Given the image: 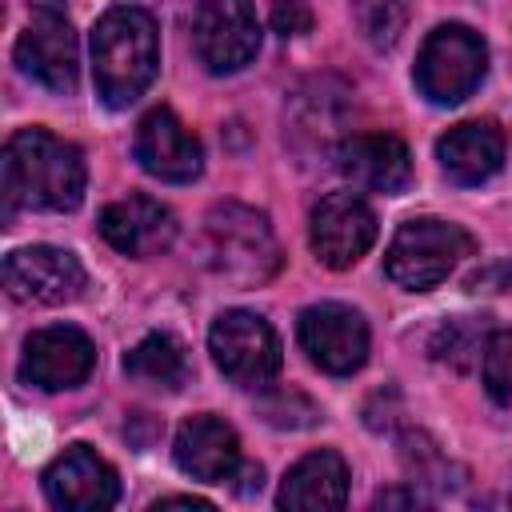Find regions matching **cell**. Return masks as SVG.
Wrapping results in <instances>:
<instances>
[{
    "instance_id": "cell-16",
    "label": "cell",
    "mask_w": 512,
    "mask_h": 512,
    "mask_svg": "<svg viewBox=\"0 0 512 512\" xmlns=\"http://www.w3.org/2000/svg\"><path fill=\"white\" fill-rule=\"evenodd\" d=\"M100 236L124 256H160L176 240V216L152 196H124L100 212Z\"/></svg>"
},
{
    "instance_id": "cell-18",
    "label": "cell",
    "mask_w": 512,
    "mask_h": 512,
    "mask_svg": "<svg viewBox=\"0 0 512 512\" xmlns=\"http://www.w3.org/2000/svg\"><path fill=\"white\" fill-rule=\"evenodd\" d=\"M436 160L444 168V176L452 184H484L500 172L504 164V136L492 120H464L452 124L440 140H436Z\"/></svg>"
},
{
    "instance_id": "cell-25",
    "label": "cell",
    "mask_w": 512,
    "mask_h": 512,
    "mask_svg": "<svg viewBox=\"0 0 512 512\" xmlns=\"http://www.w3.org/2000/svg\"><path fill=\"white\" fill-rule=\"evenodd\" d=\"M272 28H276L280 36H300V32H308V28H312V8H308V0H276V8H272Z\"/></svg>"
},
{
    "instance_id": "cell-23",
    "label": "cell",
    "mask_w": 512,
    "mask_h": 512,
    "mask_svg": "<svg viewBox=\"0 0 512 512\" xmlns=\"http://www.w3.org/2000/svg\"><path fill=\"white\" fill-rule=\"evenodd\" d=\"M480 368H484V388H488V396L500 400V404H508V400H512V328L488 332Z\"/></svg>"
},
{
    "instance_id": "cell-8",
    "label": "cell",
    "mask_w": 512,
    "mask_h": 512,
    "mask_svg": "<svg viewBox=\"0 0 512 512\" xmlns=\"http://www.w3.org/2000/svg\"><path fill=\"white\" fill-rule=\"evenodd\" d=\"M296 336L308 360L332 376H348L368 360V324L348 304L324 300L304 308L296 320Z\"/></svg>"
},
{
    "instance_id": "cell-4",
    "label": "cell",
    "mask_w": 512,
    "mask_h": 512,
    "mask_svg": "<svg viewBox=\"0 0 512 512\" xmlns=\"http://www.w3.org/2000/svg\"><path fill=\"white\" fill-rule=\"evenodd\" d=\"M472 252V236L452 224V220H436V216H416L404 220L384 252V272L392 284L408 288V292H428L440 280H448V272Z\"/></svg>"
},
{
    "instance_id": "cell-7",
    "label": "cell",
    "mask_w": 512,
    "mask_h": 512,
    "mask_svg": "<svg viewBox=\"0 0 512 512\" xmlns=\"http://www.w3.org/2000/svg\"><path fill=\"white\" fill-rule=\"evenodd\" d=\"M196 56L208 72H240L260 52V16L252 0H200L192 16Z\"/></svg>"
},
{
    "instance_id": "cell-22",
    "label": "cell",
    "mask_w": 512,
    "mask_h": 512,
    "mask_svg": "<svg viewBox=\"0 0 512 512\" xmlns=\"http://www.w3.org/2000/svg\"><path fill=\"white\" fill-rule=\"evenodd\" d=\"M480 320H484V316H456V320H448V324L440 328L432 352H436L440 360H448L452 368H468L472 360L484 356V344H488V332H484Z\"/></svg>"
},
{
    "instance_id": "cell-17",
    "label": "cell",
    "mask_w": 512,
    "mask_h": 512,
    "mask_svg": "<svg viewBox=\"0 0 512 512\" xmlns=\"http://www.w3.org/2000/svg\"><path fill=\"white\" fill-rule=\"evenodd\" d=\"M172 452H176L180 472H188L192 480H204V484H224L240 468L236 428L224 424L220 416H192V420H184L180 432H176Z\"/></svg>"
},
{
    "instance_id": "cell-10",
    "label": "cell",
    "mask_w": 512,
    "mask_h": 512,
    "mask_svg": "<svg viewBox=\"0 0 512 512\" xmlns=\"http://www.w3.org/2000/svg\"><path fill=\"white\" fill-rule=\"evenodd\" d=\"M376 240V216L356 192H332L312 208L308 244L316 260L332 272L352 268Z\"/></svg>"
},
{
    "instance_id": "cell-2",
    "label": "cell",
    "mask_w": 512,
    "mask_h": 512,
    "mask_svg": "<svg viewBox=\"0 0 512 512\" xmlns=\"http://www.w3.org/2000/svg\"><path fill=\"white\" fill-rule=\"evenodd\" d=\"M160 68V36L140 4L108 8L92 28V80L108 108H128L148 92Z\"/></svg>"
},
{
    "instance_id": "cell-12",
    "label": "cell",
    "mask_w": 512,
    "mask_h": 512,
    "mask_svg": "<svg viewBox=\"0 0 512 512\" xmlns=\"http://www.w3.org/2000/svg\"><path fill=\"white\" fill-rule=\"evenodd\" d=\"M96 368V348L92 340L72 328V324H48L36 328L24 340V356H20V376L44 392H60V388H76L92 376Z\"/></svg>"
},
{
    "instance_id": "cell-5",
    "label": "cell",
    "mask_w": 512,
    "mask_h": 512,
    "mask_svg": "<svg viewBox=\"0 0 512 512\" xmlns=\"http://www.w3.org/2000/svg\"><path fill=\"white\" fill-rule=\"evenodd\" d=\"M484 68H488V48L480 32L464 24H440L424 36L412 76L428 104L448 108L472 96V88L484 80Z\"/></svg>"
},
{
    "instance_id": "cell-26",
    "label": "cell",
    "mask_w": 512,
    "mask_h": 512,
    "mask_svg": "<svg viewBox=\"0 0 512 512\" xmlns=\"http://www.w3.org/2000/svg\"><path fill=\"white\" fill-rule=\"evenodd\" d=\"M152 508H212V504L200 500V496H164V500H156Z\"/></svg>"
},
{
    "instance_id": "cell-3",
    "label": "cell",
    "mask_w": 512,
    "mask_h": 512,
    "mask_svg": "<svg viewBox=\"0 0 512 512\" xmlns=\"http://www.w3.org/2000/svg\"><path fill=\"white\" fill-rule=\"evenodd\" d=\"M204 240L212 272L240 288H256L280 272V244L272 236V224L248 204H216L204 220Z\"/></svg>"
},
{
    "instance_id": "cell-9",
    "label": "cell",
    "mask_w": 512,
    "mask_h": 512,
    "mask_svg": "<svg viewBox=\"0 0 512 512\" xmlns=\"http://www.w3.org/2000/svg\"><path fill=\"white\" fill-rule=\"evenodd\" d=\"M4 292L16 304H68L84 292V268L68 248L32 244L4 256Z\"/></svg>"
},
{
    "instance_id": "cell-21",
    "label": "cell",
    "mask_w": 512,
    "mask_h": 512,
    "mask_svg": "<svg viewBox=\"0 0 512 512\" xmlns=\"http://www.w3.org/2000/svg\"><path fill=\"white\" fill-rule=\"evenodd\" d=\"M360 36L372 48H392L412 16V0H348Z\"/></svg>"
},
{
    "instance_id": "cell-14",
    "label": "cell",
    "mask_w": 512,
    "mask_h": 512,
    "mask_svg": "<svg viewBox=\"0 0 512 512\" xmlns=\"http://www.w3.org/2000/svg\"><path fill=\"white\" fill-rule=\"evenodd\" d=\"M16 68L36 80L48 92H72L76 88V32L64 20V12H36L32 24L20 32Z\"/></svg>"
},
{
    "instance_id": "cell-28",
    "label": "cell",
    "mask_w": 512,
    "mask_h": 512,
    "mask_svg": "<svg viewBox=\"0 0 512 512\" xmlns=\"http://www.w3.org/2000/svg\"><path fill=\"white\" fill-rule=\"evenodd\" d=\"M36 12H64V0H28Z\"/></svg>"
},
{
    "instance_id": "cell-15",
    "label": "cell",
    "mask_w": 512,
    "mask_h": 512,
    "mask_svg": "<svg viewBox=\"0 0 512 512\" xmlns=\"http://www.w3.org/2000/svg\"><path fill=\"white\" fill-rule=\"evenodd\" d=\"M332 160H336V172L364 192L396 196L412 180V156L404 140L392 132H356L332 152Z\"/></svg>"
},
{
    "instance_id": "cell-11",
    "label": "cell",
    "mask_w": 512,
    "mask_h": 512,
    "mask_svg": "<svg viewBox=\"0 0 512 512\" xmlns=\"http://www.w3.org/2000/svg\"><path fill=\"white\" fill-rule=\"evenodd\" d=\"M132 156L148 176L168 180V184H188L204 168L200 140L172 108H152L140 116L136 136H132Z\"/></svg>"
},
{
    "instance_id": "cell-19",
    "label": "cell",
    "mask_w": 512,
    "mask_h": 512,
    "mask_svg": "<svg viewBox=\"0 0 512 512\" xmlns=\"http://www.w3.org/2000/svg\"><path fill=\"white\" fill-rule=\"evenodd\" d=\"M344 500H348V464L332 448L300 456L284 472V484L276 492V504L292 512H328V508H344Z\"/></svg>"
},
{
    "instance_id": "cell-27",
    "label": "cell",
    "mask_w": 512,
    "mask_h": 512,
    "mask_svg": "<svg viewBox=\"0 0 512 512\" xmlns=\"http://www.w3.org/2000/svg\"><path fill=\"white\" fill-rule=\"evenodd\" d=\"M388 504H420V496L416 492H380L376 508H388Z\"/></svg>"
},
{
    "instance_id": "cell-13",
    "label": "cell",
    "mask_w": 512,
    "mask_h": 512,
    "mask_svg": "<svg viewBox=\"0 0 512 512\" xmlns=\"http://www.w3.org/2000/svg\"><path fill=\"white\" fill-rule=\"evenodd\" d=\"M44 496L64 512H100L120 500V480L104 456L72 444L44 468Z\"/></svg>"
},
{
    "instance_id": "cell-1",
    "label": "cell",
    "mask_w": 512,
    "mask_h": 512,
    "mask_svg": "<svg viewBox=\"0 0 512 512\" xmlns=\"http://www.w3.org/2000/svg\"><path fill=\"white\" fill-rule=\"evenodd\" d=\"M4 208L72 212L84 200V156L48 128H20L4 144Z\"/></svg>"
},
{
    "instance_id": "cell-6",
    "label": "cell",
    "mask_w": 512,
    "mask_h": 512,
    "mask_svg": "<svg viewBox=\"0 0 512 512\" xmlns=\"http://www.w3.org/2000/svg\"><path fill=\"white\" fill-rule=\"evenodd\" d=\"M208 352L216 368L240 388H264L280 372V340L272 324L244 308L216 316L208 332Z\"/></svg>"
},
{
    "instance_id": "cell-24",
    "label": "cell",
    "mask_w": 512,
    "mask_h": 512,
    "mask_svg": "<svg viewBox=\"0 0 512 512\" xmlns=\"http://www.w3.org/2000/svg\"><path fill=\"white\" fill-rule=\"evenodd\" d=\"M260 412H264V420L272 424V428H308V424H316V404L304 396V392H296V388H280V392H268L264 396V404H260Z\"/></svg>"
},
{
    "instance_id": "cell-20",
    "label": "cell",
    "mask_w": 512,
    "mask_h": 512,
    "mask_svg": "<svg viewBox=\"0 0 512 512\" xmlns=\"http://www.w3.org/2000/svg\"><path fill=\"white\" fill-rule=\"evenodd\" d=\"M124 372L140 384H152V388H180L188 376L184 344L168 332H152L124 356Z\"/></svg>"
}]
</instances>
